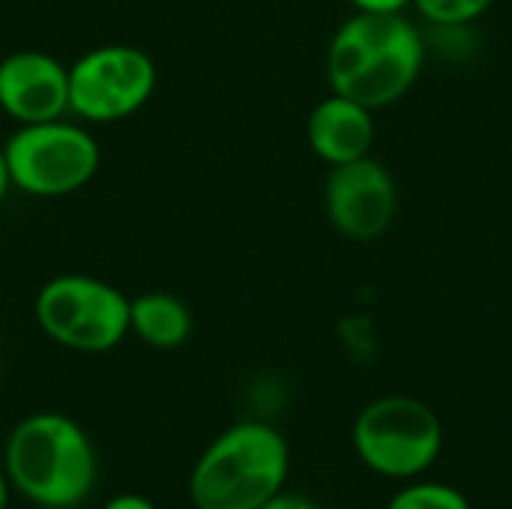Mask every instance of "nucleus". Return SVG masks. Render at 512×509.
I'll return each mask as SVG.
<instances>
[{
	"mask_svg": "<svg viewBox=\"0 0 512 509\" xmlns=\"http://www.w3.org/2000/svg\"><path fill=\"white\" fill-rule=\"evenodd\" d=\"M12 189V180H9V168H6V156H3V144H0V204L6 201Z\"/></svg>",
	"mask_w": 512,
	"mask_h": 509,
	"instance_id": "obj_17",
	"label": "nucleus"
},
{
	"mask_svg": "<svg viewBox=\"0 0 512 509\" xmlns=\"http://www.w3.org/2000/svg\"><path fill=\"white\" fill-rule=\"evenodd\" d=\"M192 330V309L180 297L168 291H147L129 297V333L138 336L144 345L156 351H174L192 339Z\"/></svg>",
	"mask_w": 512,
	"mask_h": 509,
	"instance_id": "obj_11",
	"label": "nucleus"
},
{
	"mask_svg": "<svg viewBox=\"0 0 512 509\" xmlns=\"http://www.w3.org/2000/svg\"><path fill=\"white\" fill-rule=\"evenodd\" d=\"M351 438L372 474L417 480L444 450V423L432 405L414 396H381L357 414Z\"/></svg>",
	"mask_w": 512,
	"mask_h": 509,
	"instance_id": "obj_6",
	"label": "nucleus"
},
{
	"mask_svg": "<svg viewBox=\"0 0 512 509\" xmlns=\"http://www.w3.org/2000/svg\"><path fill=\"white\" fill-rule=\"evenodd\" d=\"M156 63L138 45H96L69 66V114L81 123H120L156 93Z\"/></svg>",
	"mask_w": 512,
	"mask_h": 509,
	"instance_id": "obj_7",
	"label": "nucleus"
},
{
	"mask_svg": "<svg viewBox=\"0 0 512 509\" xmlns=\"http://www.w3.org/2000/svg\"><path fill=\"white\" fill-rule=\"evenodd\" d=\"M9 486L42 509L84 504L99 477L90 435L66 414L39 411L15 423L3 447Z\"/></svg>",
	"mask_w": 512,
	"mask_h": 509,
	"instance_id": "obj_2",
	"label": "nucleus"
},
{
	"mask_svg": "<svg viewBox=\"0 0 512 509\" xmlns=\"http://www.w3.org/2000/svg\"><path fill=\"white\" fill-rule=\"evenodd\" d=\"M348 3L354 6V12H372V15H393L411 6V0H348Z\"/></svg>",
	"mask_w": 512,
	"mask_h": 509,
	"instance_id": "obj_14",
	"label": "nucleus"
},
{
	"mask_svg": "<svg viewBox=\"0 0 512 509\" xmlns=\"http://www.w3.org/2000/svg\"><path fill=\"white\" fill-rule=\"evenodd\" d=\"M396 207V180L390 168L375 156L333 165L324 180L327 219L342 237L354 243H372L384 237L396 219Z\"/></svg>",
	"mask_w": 512,
	"mask_h": 509,
	"instance_id": "obj_8",
	"label": "nucleus"
},
{
	"mask_svg": "<svg viewBox=\"0 0 512 509\" xmlns=\"http://www.w3.org/2000/svg\"><path fill=\"white\" fill-rule=\"evenodd\" d=\"M387 509H474L468 495L447 483L432 480H411L405 489H399Z\"/></svg>",
	"mask_w": 512,
	"mask_h": 509,
	"instance_id": "obj_12",
	"label": "nucleus"
},
{
	"mask_svg": "<svg viewBox=\"0 0 512 509\" xmlns=\"http://www.w3.org/2000/svg\"><path fill=\"white\" fill-rule=\"evenodd\" d=\"M261 509H321L315 501L303 498V495H294V492H279L273 501H267Z\"/></svg>",
	"mask_w": 512,
	"mask_h": 509,
	"instance_id": "obj_15",
	"label": "nucleus"
},
{
	"mask_svg": "<svg viewBox=\"0 0 512 509\" xmlns=\"http://www.w3.org/2000/svg\"><path fill=\"white\" fill-rule=\"evenodd\" d=\"M291 450L279 429L243 420L216 435L189 474L195 509H261L285 492Z\"/></svg>",
	"mask_w": 512,
	"mask_h": 509,
	"instance_id": "obj_3",
	"label": "nucleus"
},
{
	"mask_svg": "<svg viewBox=\"0 0 512 509\" xmlns=\"http://www.w3.org/2000/svg\"><path fill=\"white\" fill-rule=\"evenodd\" d=\"M0 111L24 123L69 117V66L39 48H21L0 60Z\"/></svg>",
	"mask_w": 512,
	"mask_h": 509,
	"instance_id": "obj_9",
	"label": "nucleus"
},
{
	"mask_svg": "<svg viewBox=\"0 0 512 509\" xmlns=\"http://www.w3.org/2000/svg\"><path fill=\"white\" fill-rule=\"evenodd\" d=\"M102 509H156L153 501H147L144 495H135V492H126V495H117L111 498Z\"/></svg>",
	"mask_w": 512,
	"mask_h": 509,
	"instance_id": "obj_16",
	"label": "nucleus"
},
{
	"mask_svg": "<svg viewBox=\"0 0 512 509\" xmlns=\"http://www.w3.org/2000/svg\"><path fill=\"white\" fill-rule=\"evenodd\" d=\"M306 138L312 153L330 168L372 156L375 111L348 96L330 93L309 111Z\"/></svg>",
	"mask_w": 512,
	"mask_h": 509,
	"instance_id": "obj_10",
	"label": "nucleus"
},
{
	"mask_svg": "<svg viewBox=\"0 0 512 509\" xmlns=\"http://www.w3.org/2000/svg\"><path fill=\"white\" fill-rule=\"evenodd\" d=\"M423 63L426 39L405 12H354L330 39L327 84L330 93L381 111L417 84Z\"/></svg>",
	"mask_w": 512,
	"mask_h": 509,
	"instance_id": "obj_1",
	"label": "nucleus"
},
{
	"mask_svg": "<svg viewBox=\"0 0 512 509\" xmlns=\"http://www.w3.org/2000/svg\"><path fill=\"white\" fill-rule=\"evenodd\" d=\"M33 318L66 351L108 354L129 336V297L105 279L60 273L36 291Z\"/></svg>",
	"mask_w": 512,
	"mask_h": 509,
	"instance_id": "obj_5",
	"label": "nucleus"
},
{
	"mask_svg": "<svg viewBox=\"0 0 512 509\" xmlns=\"http://www.w3.org/2000/svg\"><path fill=\"white\" fill-rule=\"evenodd\" d=\"M9 477H6V471H3V465H0V509L9 507Z\"/></svg>",
	"mask_w": 512,
	"mask_h": 509,
	"instance_id": "obj_18",
	"label": "nucleus"
},
{
	"mask_svg": "<svg viewBox=\"0 0 512 509\" xmlns=\"http://www.w3.org/2000/svg\"><path fill=\"white\" fill-rule=\"evenodd\" d=\"M411 6L432 27H468L483 18L495 0H411Z\"/></svg>",
	"mask_w": 512,
	"mask_h": 509,
	"instance_id": "obj_13",
	"label": "nucleus"
},
{
	"mask_svg": "<svg viewBox=\"0 0 512 509\" xmlns=\"http://www.w3.org/2000/svg\"><path fill=\"white\" fill-rule=\"evenodd\" d=\"M12 189L30 198H66L90 186L102 165V147L87 123L69 117L24 123L3 141Z\"/></svg>",
	"mask_w": 512,
	"mask_h": 509,
	"instance_id": "obj_4",
	"label": "nucleus"
}]
</instances>
